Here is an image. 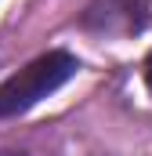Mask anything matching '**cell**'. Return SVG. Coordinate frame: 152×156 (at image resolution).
<instances>
[{
    "instance_id": "obj_2",
    "label": "cell",
    "mask_w": 152,
    "mask_h": 156,
    "mask_svg": "<svg viewBox=\"0 0 152 156\" xmlns=\"http://www.w3.org/2000/svg\"><path fill=\"white\" fill-rule=\"evenodd\" d=\"M145 83H149V91H152V51H149V58H145Z\"/></svg>"
},
{
    "instance_id": "obj_1",
    "label": "cell",
    "mask_w": 152,
    "mask_h": 156,
    "mask_svg": "<svg viewBox=\"0 0 152 156\" xmlns=\"http://www.w3.org/2000/svg\"><path fill=\"white\" fill-rule=\"evenodd\" d=\"M76 69H80V62L69 51H47V55L33 58L26 69H18L15 76H7L0 83V120L33 109L47 94H54L58 87H65L76 76Z\"/></svg>"
}]
</instances>
